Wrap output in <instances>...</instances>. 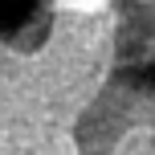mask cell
<instances>
[{"label": "cell", "instance_id": "obj_1", "mask_svg": "<svg viewBox=\"0 0 155 155\" xmlns=\"http://www.w3.org/2000/svg\"><path fill=\"white\" fill-rule=\"evenodd\" d=\"M49 29V0H0V45H33Z\"/></svg>", "mask_w": 155, "mask_h": 155}]
</instances>
